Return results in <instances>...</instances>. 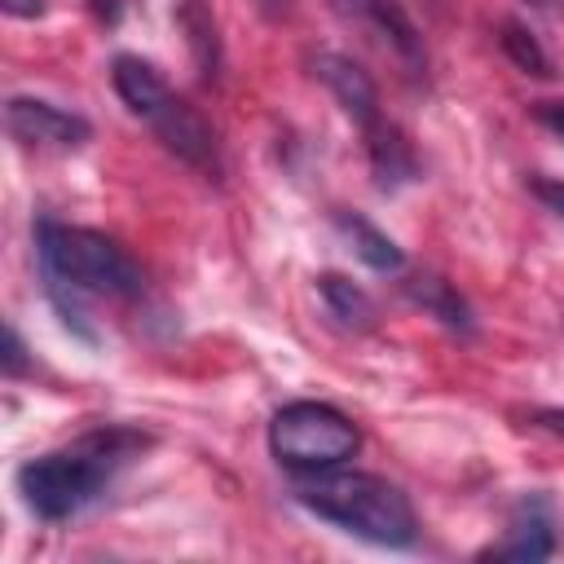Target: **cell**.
<instances>
[{
	"instance_id": "obj_17",
	"label": "cell",
	"mask_w": 564,
	"mask_h": 564,
	"mask_svg": "<svg viewBox=\"0 0 564 564\" xmlns=\"http://www.w3.org/2000/svg\"><path fill=\"white\" fill-rule=\"evenodd\" d=\"M0 370H4L9 379L26 375V344H22V335H18V326H13V322L4 326V352H0Z\"/></svg>"
},
{
	"instance_id": "obj_9",
	"label": "cell",
	"mask_w": 564,
	"mask_h": 564,
	"mask_svg": "<svg viewBox=\"0 0 564 564\" xmlns=\"http://www.w3.org/2000/svg\"><path fill=\"white\" fill-rule=\"evenodd\" d=\"M335 9L348 13L352 22H361L366 31H375L410 70H423V66H427L423 35H419V26L405 18L401 4H392V0H335Z\"/></svg>"
},
{
	"instance_id": "obj_7",
	"label": "cell",
	"mask_w": 564,
	"mask_h": 564,
	"mask_svg": "<svg viewBox=\"0 0 564 564\" xmlns=\"http://www.w3.org/2000/svg\"><path fill=\"white\" fill-rule=\"evenodd\" d=\"M555 511L546 494H529L511 507V520L502 529V538L494 546L480 551V560H520V564H538L555 555Z\"/></svg>"
},
{
	"instance_id": "obj_12",
	"label": "cell",
	"mask_w": 564,
	"mask_h": 564,
	"mask_svg": "<svg viewBox=\"0 0 564 564\" xmlns=\"http://www.w3.org/2000/svg\"><path fill=\"white\" fill-rule=\"evenodd\" d=\"M110 84H115L119 101H123L137 119H150V110L172 93L167 79H163V70H159L154 62L137 57V53H119V57L110 62Z\"/></svg>"
},
{
	"instance_id": "obj_3",
	"label": "cell",
	"mask_w": 564,
	"mask_h": 564,
	"mask_svg": "<svg viewBox=\"0 0 564 564\" xmlns=\"http://www.w3.org/2000/svg\"><path fill=\"white\" fill-rule=\"evenodd\" d=\"M291 494L304 511H313L317 520H330L335 529H344L361 542H375V546H388V551H405V546L419 542L414 502L388 476L330 467V471L295 476Z\"/></svg>"
},
{
	"instance_id": "obj_22",
	"label": "cell",
	"mask_w": 564,
	"mask_h": 564,
	"mask_svg": "<svg viewBox=\"0 0 564 564\" xmlns=\"http://www.w3.org/2000/svg\"><path fill=\"white\" fill-rule=\"evenodd\" d=\"M533 427H542L551 436H564V410H533Z\"/></svg>"
},
{
	"instance_id": "obj_16",
	"label": "cell",
	"mask_w": 564,
	"mask_h": 564,
	"mask_svg": "<svg viewBox=\"0 0 564 564\" xmlns=\"http://www.w3.org/2000/svg\"><path fill=\"white\" fill-rule=\"evenodd\" d=\"M502 53L524 70V75H538V79H551L555 75V66H551V57H546V48L520 26V22H502Z\"/></svg>"
},
{
	"instance_id": "obj_18",
	"label": "cell",
	"mask_w": 564,
	"mask_h": 564,
	"mask_svg": "<svg viewBox=\"0 0 564 564\" xmlns=\"http://www.w3.org/2000/svg\"><path fill=\"white\" fill-rule=\"evenodd\" d=\"M529 194H533L546 212H555V216L564 220V181H555V176H533V181H529Z\"/></svg>"
},
{
	"instance_id": "obj_20",
	"label": "cell",
	"mask_w": 564,
	"mask_h": 564,
	"mask_svg": "<svg viewBox=\"0 0 564 564\" xmlns=\"http://www.w3.org/2000/svg\"><path fill=\"white\" fill-rule=\"evenodd\" d=\"M84 4H88L93 18L106 22V26H119V18H123V0H84Z\"/></svg>"
},
{
	"instance_id": "obj_24",
	"label": "cell",
	"mask_w": 564,
	"mask_h": 564,
	"mask_svg": "<svg viewBox=\"0 0 564 564\" xmlns=\"http://www.w3.org/2000/svg\"><path fill=\"white\" fill-rule=\"evenodd\" d=\"M529 9H542V13H564V0H524Z\"/></svg>"
},
{
	"instance_id": "obj_5",
	"label": "cell",
	"mask_w": 564,
	"mask_h": 564,
	"mask_svg": "<svg viewBox=\"0 0 564 564\" xmlns=\"http://www.w3.org/2000/svg\"><path fill=\"white\" fill-rule=\"evenodd\" d=\"M4 128L18 145L31 150H79L93 137V123L79 110L53 106L44 97H9L4 101Z\"/></svg>"
},
{
	"instance_id": "obj_4",
	"label": "cell",
	"mask_w": 564,
	"mask_h": 564,
	"mask_svg": "<svg viewBox=\"0 0 564 564\" xmlns=\"http://www.w3.org/2000/svg\"><path fill=\"white\" fill-rule=\"evenodd\" d=\"M357 449L361 427L330 401H286L269 419V454L295 476L344 467Z\"/></svg>"
},
{
	"instance_id": "obj_1",
	"label": "cell",
	"mask_w": 564,
	"mask_h": 564,
	"mask_svg": "<svg viewBox=\"0 0 564 564\" xmlns=\"http://www.w3.org/2000/svg\"><path fill=\"white\" fill-rule=\"evenodd\" d=\"M35 260H40V278H44V295L57 308L62 326L70 335H79L84 344H93V326L84 313L88 295H110V300H137L145 295V273L141 264L106 234L84 229V225H66L53 216L35 220Z\"/></svg>"
},
{
	"instance_id": "obj_8",
	"label": "cell",
	"mask_w": 564,
	"mask_h": 564,
	"mask_svg": "<svg viewBox=\"0 0 564 564\" xmlns=\"http://www.w3.org/2000/svg\"><path fill=\"white\" fill-rule=\"evenodd\" d=\"M308 70L330 88V97L357 128H370L379 119V88L361 70V62H352L348 53H335V48H317V53H308Z\"/></svg>"
},
{
	"instance_id": "obj_10",
	"label": "cell",
	"mask_w": 564,
	"mask_h": 564,
	"mask_svg": "<svg viewBox=\"0 0 564 564\" xmlns=\"http://www.w3.org/2000/svg\"><path fill=\"white\" fill-rule=\"evenodd\" d=\"M366 132V159H370V176H375V185L383 189V194H397L401 185H410V181H419V154H414V145H410V137L392 123V119H375L370 128H361Z\"/></svg>"
},
{
	"instance_id": "obj_15",
	"label": "cell",
	"mask_w": 564,
	"mask_h": 564,
	"mask_svg": "<svg viewBox=\"0 0 564 564\" xmlns=\"http://www.w3.org/2000/svg\"><path fill=\"white\" fill-rule=\"evenodd\" d=\"M317 295H322L326 313H330L344 330H370V326L379 322L375 300H370L352 278H344V273H322V278H317Z\"/></svg>"
},
{
	"instance_id": "obj_6",
	"label": "cell",
	"mask_w": 564,
	"mask_h": 564,
	"mask_svg": "<svg viewBox=\"0 0 564 564\" xmlns=\"http://www.w3.org/2000/svg\"><path fill=\"white\" fill-rule=\"evenodd\" d=\"M145 123L154 128V137L163 141V150H172L181 163H189V167L203 172L207 181L220 176V145H216V132H212V123H207L185 97L167 93V97L150 110Z\"/></svg>"
},
{
	"instance_id": "obj_23",
	"label": "cell",
	"mask_w": 564,
	"mask_h": 564,
	"mask_svg": "<svg viewBox=\"0 0 564 564\" xmlns=\"http://www.w3.org/2000/svg\"><path fill=\"white\" fill-rule=\"evenodd\" d=\"M256 4H260L264 18H286V13L295 9V0H256Z\"/></svg>"
},
{
	"instance_id": "obj_14",
	"label": "cell",
	"mask_w": 564,
	"mask_h": 564,
	"mask_svg": "<svg viewBox=\"0 0 564 564\" xmlns=\"http://www.w3.org/2000/svg\"><path fill=\"white\" fill-rule=\"evenodd\" d=\"M176 26L185 31V44H189V53H194L198 75H203L207 84L220 79L225 53H220V31H216V18H212L207 0H181V4H176Z\"/></svg>"
},
{
	"instance_id": "obj_2",
	"label": "cell",
	"mask_w": 564,
	"mask_h": 564,
	"mask_svg": "<svg viewBox=\"0 0 564 564\" xmlns=\"http://www.w3.org/2000/svg\"><path fill=\"white\" fill-rule=\"evenodd\" d=\"M145 445H150V436L137 427H97V432H84L66 449L26 458L13 476V485L35 520L62 524V520H75L79 511H88L110 489L115 471Z\"/></svg>"
},
{
	"instance_id": "obj_13",
	"label": "cell",
	"mask_w": 564,
	"mask_h": 564,
	"mask_svg": "<svg viewBox=\"0 0 564 564\" xmlns=\"http://www.w3.org/2000/svg\"><path fill=\"white\" fill-rule=\"evenodd\" d=\"M335 229L348 238V247L357 251V260L375 273H401L405 269V251L361 212H335Z\"/></svg>"
},
{
	"instance_id": "obj_21",
	"label": "cell",
	"mask_w": 564,
	"mask_h": 564,
	"mask_svg": "<svg viewBox=\"0 0 564 564\" xmlns=\"http://www.w3.org/2000/svg\"><path fill=\"white\" fill-rule=\"evenodd\" d=\"M0 9L9 18H40L44 13V0H0Z\"/></svg>"
},
{
	"instance_id": "obj_11",
	"label": "cell",
	"mask_w": 564,
	"mask_h": 564,
	"mask_svg": "<svg viewBox=\"0 0 564 564\" xmlns=\"http://www.w3.org/2000/svg\"><path fill=\"white\" fill-rule=\"evenodd\" d=\"M401 286H405V295H410L427 317H436L445 330H454V335H471V330H476L471 304H467L463 291H458L454 282H445L441 273L423 269V273H410Z\"/></svg>"
},
{
	"instance_id": "obj_19",
	"label": "cell",
	"mask_w": 564,
	"mask_h": 564,
	"mask_svg": "<svg viewBox=\"0 0 564 564\" xmlns=\"http://www.w3.org/2000/svg\"><path fill=\"white\" fill-rule=\"evenodd\" d=\"M533 119L564 141V101H533Z\"/></svg>"
}]
</instances>
